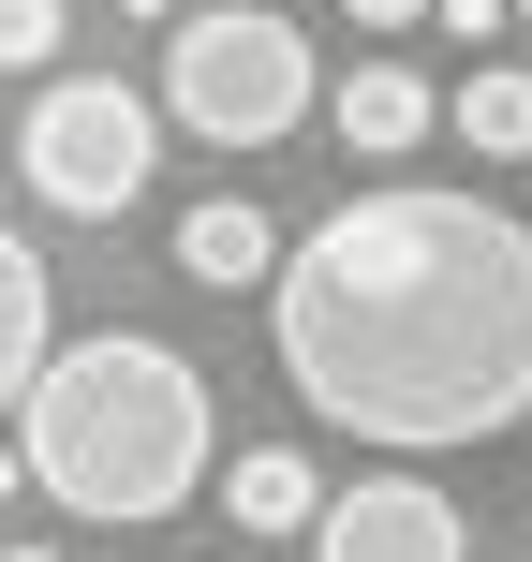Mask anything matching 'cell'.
Instances as JSON below:
<instances>
[{"instance_id":"52a82bcc","label":"cell","mask_w":532,"mask_h":562,"mask_svg":"<svg viewBox=\"0 0 532 562\" xmlns=\"http://www.w3.org/2000/svg\"><path fill=\"white\" fill-rule=\"evenodd\" d=\"M326 119H340V148H355V164H399V148H415L444 104H429V75H415V59H355Z\"/></svg>"},{"instance_id":"5bb4252c","label":"cell","mask_w":532,"mask_h":562,"mask_svg":"<svg viewBox=\"0 0 532 562\" xmlns=\"http://www.w3.org/2000/svg\"><path fill=\"white\" fill-rule=\"evenodd\" d=\"M118 15H148V30H178V0H118Z\"/></svg>"},{"instance_id":"3957f363","label":"cell","mask_w":532,"mask_h":562,"mask_svg":"<svg viewBox=\"0 0 532 562\" xmlns=\"http://www.w3.org/2000/svg\"><path fill=\"white\" fill-rule=\"evenodd\" d=\"M310 104H326L310 30L267 15V0H223V15H178V30H163V104H148V119H178V134H207V148H281Z\"/></svg>"},{"instance_id":"2e32d148","label":"cell","mask_w":532,"mask_h":562,"mask_svg":"<svg viewBox=\"0 0 532 562\" xmlns=\"http://www.w3.org/2000/svg\"><path fill=\"white\" fill-rule=\"evenodd\" d=\"M0 562H59V548H0Z\"/></svg>"},{"instance_id":"8992f818","label":"cell","mask_w":532,"mask_h":562,"mask_svg":"<svg viewBox=\"0 0 532 562\" xmlns=\"http://www.w3.org/2000/svg\"><path fill=\"white\" fill-rule=\"evenodd\" d=\"M267 267H281V223H267L252 193L178 207V281H207V296H267Z\"/></svg>"},{"instance_id":"6da1fadb","label":"cell","mask_w":532,"mask_h":562,"mask_svg":"<svg viewBox=\"0 0 532 562\" xmlns=\"http://www.w3.org/2000/svg\"><path fill=\"white\" fill-rule=\"evenodd\" d=\"M267 340L281 385L355 445H503L532 415V223L444 178L340 193L310 237H281Z\"/></svg>"},{"instance_id":"8fae6325","label":"cell","mask_w":532,"mask_h":562,"mask_svg":"<svg viewBox=\"0 0 532 562\" xmlns=\"http://www.w3.org/2000/svg\"><path fill=\"white\" fill-rule=\"evenodd\" d=\"M59 59V0H0V75H45Z\"/></svg>"},{"instance_id":"9c48e42d","label":"cell","mask_w":532,"mask_h":562,"mask_svg":"<svg viewBox=\"0 0 532 562\" xmlns=\"http://www.w3.org/2000/svg\"><path fill=\"white\" fill-rule=\"evenodd\" d=\"M310 504H326V474H310L296 445H237L223 459V518L237 533H310Z\"/></svg>"},{"instance_id":"7c38bea8","label":"cell","mask_w":532,"mask_h":562,"mask_svg":"<svg viewBox=\"0 0 532 562\" xmlns=\"http://www.w3.org/2000/svg\"><path fill=\"white\" fill-rule=\"evenodd\" d=\"M429 30H459V45H488V30H503V0H429Z\"/></svg>"},{"instance_id":"7a4b0ae2","label":"cell","mask_w":532,"mask_h":562,"mask_svg":"<svg viewBox=\"0 0 532 562\" xmlns=\"http://www.w3.org/2000/svg\"><path fill=\"white\" fill-rule=\"evenodd\" d=\"M223 459L207 429V370L148 326H104V340H45L15 400V474L45 488L59 518H178Z\"/></svg>"},{"instance_id":"ba28073f","label":"cell","mask_w":532,"mask_h":562,"mask_svg":"<svg viewBox=\"0 0 532 562\" xmlns=\"http://www.w3.org/2000/svg\"><path fill=\"white\" fill-rule=\"evenodd\" d=\"M45 340H59V281H45V252H30L15 223H0V415L30 400V370H45Z\"/></svg>"},{"instance_id":"5b68a950","label":"cell","mask_w":532,"mask_h":562,"mask_svg":"<svg viewBox=\"0 0 532 562\" xmlns=\"http://www.w3.org/2000/svg\"><path fill=\"white\" fill-rule=\"evenodd\" d=\"M310 562H459V504L429 474H355L310 504Z\"/></svg>"},{"instance_id":"4fadbf2b","label":"cell","mask_w":532,"mask_h":562,"mask_svg":"<svg viewBox=\"0 0 532 562\" xmlns=\"http://www.w3.org/2000/svg\"><path fill=\"white\" fill-rule=\"evenodd\" d=\"M355 30H429V0H340Z\"/></svg>"},{"instance_id":"30bf717a","label":"cell","mask_w":532,"mask_h":562,"mask_svg":"<svg viewBox=\"0 0 532 562\" xmlns=\"http://www.w3.org/2000/svg\"><path fill=\"white\" fill-rule=\"evenodd\" d=\"M459 148H474V164H532V75L518 59H488V75H459Z\"/></svg>"},{"instance_id":"e0dca14e","label":"cell","mask_w":532,"mask_h":562,"mask_svg":"<svg viewBox=\"0 0 532 562\" xmlns=\"http://www.w3.org/2000/svg\"><path fill=\"white\" fill-rule=\"evenodd\" d=\"M503 15H532V0H503Z\"/></svg>"},{"instance_id":"9a60e30c","label":"cell","mask_w":532,"mask_h":562,"mask_svg":"<svg viewBox=\"0 0 532 562\" xmlns=\"http://www.w3.org/2000/svg\"><path fill=\"white\" fill-rule=\"evenodd\" d=\"M15 488H30V474H15V445H0V504H15Z\"/></svg>"},{"instance_id":"277c9868","label":"cell","mask_w":532,"mask_h":562,"mask_svg":"<svg viewBox=\"0 0 532 562\" xmlns=\"http://www.w3.org/2000/svg\"><path fill=\"white\" fill-rule=\"evenodd\" d=\"M15 178L59 207V223H118V207L163 178V119H148V89L118 75H45L15 119Z\"/></svg>"}]
</instances>
